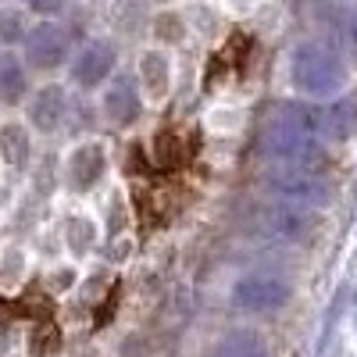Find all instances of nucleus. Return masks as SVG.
<instances>
[{"mask_svg":"<svg viewBox=\"0 0 357 357\" xmlns=\"http://www.w3.org/2000/svg\"><path fill=\"white\" fill-rule=\"evenodd\" d=\"M321 139V104L289 97L279 100L257 136V158L264 165H311L318 168L325 154Z\"/></svg>","mask_w":357,"mask_h":357,"instance_id":"1","label":"nucleus"},{"mask_svg":"<svg viewBox=\"0 0 357 357\" xmlns=\"http://www.w3.org/2000/svg\"><path fill=\"white\" fill-rule=\"evenodd\" d=\"M350 61L347 54L329 43V40H301L293 43L286 57V82L293 89V97L325 104L350 89Z\"/></svg>","mask_w":357,"mask_h":357,"instance_id":"2","label":"nucleus"},{"mask_svg":"<svg viewBox=\"0 0 357 357\" xmlns=\"http://www.w3.org/2000/svg\"><path fill=\"white\" fill-rule=\"evenodd\" d=\"M111 175H114V158L104 136L72 139L61 151V193L72 200H93L107 193Z\"/></svg>","mask_w":357,"mask_h":357,"instance_id":"3","label":"nucleus"},{"mask_svg":"<svg viewBox=\"0 0 357 357\" xmlns=\"http://www.w3.org/2000/svg\"><path fill=\"white\" fill-rule=\"evenodd\" d=\"M229 307L243 318H272V314H282L293 296H296V286L286 272L279 268H247L240 272L232 282H229Z\"/></svg>","mask_w":357,"mask_h":357,"instance_id":"4","label":"nucleus"},{"mask_svg":"<svg viewBox=\"0 0 357 357\" xmlns=\"http://www.w3.org/2000/svg\"><path fill=\"white\" fill-rule=\"evenodd\" d=\"M261 190L272 200L301 204L311 211H325L336 197L333 178L311 165H272L261 172Z\"/></svg>","mask_w":357,"mask_h":357,"instance_id":"5","label":"nucleus"},{"mask_svg":"<svg viewBox=\"0 0 357 357\" xmlns=\"http://www.w3.org/2000/svg\"><path fill=\"white\" fill-rule=\"evenodd\" d=\"M75 40H72V29L61 25L57 18H36L33 29H29L25 43L18 47L25 65L33 68V75L40 79H57L65 75L72 65V54H75Z\"/></svg>","mask_w":357,"mask_h":357,"instance_id":"6","label":"nucleus"},{"mask_svg":"<svg viewBox=\"0 0 357 357\" xmlns=\"http://www.w3.org/2000/svg\"><path fill=\"white\" fill-rule=\"evenodd\" d=\"M118 72H122V50H118V43L111 36H89L75 47L72 65L65 72V82L75 93L97 97Z\"/></svg>","mask_w":357,"mask_h":357,"instance_id":"7","label":"nucleus"},{"mask_svg":"<svg viewBox=\"0 0 357 357\" xmlns=\"http://www.w3.org/2000/svg\"><path fill=\"white\" fill-rule=\"evenodd\" d=\"M72 104H75V89L65 79H40L22 107V118L33 126V132L43 143H50L57 136H68Z\"/></svg>","mask_w":357,"mask_h":357,"instance_id":"8","label":"nucleus"},{"mask_svg":"<svg viewBox=\"0 0 357 357\" xmlns=\"http://www.w3.org/2000/svg\"><path fill=\"white\" fill-rule=\"evenodd\" d=\"M97 104H100V118H104L107 132H132L146 114L143 89H139L136 75H129V72H118L97 93Z\"/></svg>","mask_w":357,"mask_h":357,"instance_id":"9","label":"nucleus"},{"mask_svg":"<svg viewBox=\"0 0 357 357\" xmlns=\"http://www.w3.org/2000/svg\"><path fill=\"white\" fill-rule=\"evenodd\" d=\"M57 243H61L65 257L86 264L104 247V218L93 215L89 207H65L57 215Z\"/></svg>","mask_w":357,"mask_h":357,"instance_id":"10","label":"nucleus"},{"mask_svg":"<svg viewBox=\"0 0 357 357\" xmlns=\"http://www.w3.org/2000/svg\"><path fill=\"white\" fill-rule=\"evenodd\" d=\"M261 229L272 243H282V247H301L307 243L314 229H318V211L311 207H301V204H286V200H275L272 207L261 211Z\"/></svg>","mask_w":357,"mask_h":357,"instance_id":"11","label":"nucleus"},{"mask_svg":"<svg viewBox=\"0 0 357 357\" xmlns=\"http://www.w3.org/2000/svg\"><path fill=\"white\" fill-rule=\"evenodd\" d=\"M36 143L40 136L22 114L0 118V165L11 178H29V172L36 165Z\"/></svg>","mask_w":357,"mask_h":357,"instance_id":"12","label":"nucleus"},{"mask_svg":"<svg viewBox=\"0 0 357 357\" xmlns=\"http://www.w3.org/2000/svg\"><path fill=\"white\" fill-rule=\"evenodd\" d=\"M139 89H143V100L146 107H165L175 93V61L165 47H146L136 57V68H132Z\"/></svg>","mask_w":357,"mask_h":357,"instance_id":"13","label":"nucleus"},{"mask_svg":"<svg viewBox=\"0 0 357 357\" xmlns=\"http://www.w3.org/2000/svg\"><path fill=\"white\" fill-rule=\"evenodd\" d=\"M33 89H36V75L25 65L22 50L0 47V111L18 114Z\"/></svg>","mask_w":357,"mask_h":357,"instance_id":"14","label":"nucleus"},{"mask_svg":"<svg viewBox=\"0 0 357 357\" xmlns=\"http://www.w3.org/2000/svg\"><path fill=\"white\" fill-rule=\"evenodd\" d=\"M321 139L329 146H347L357 139V89L321 104Z\"/></svg>","mask_w":357,"mask_h":357,"instance_id":"15","label":"nucleus"},{"mask_svg":"<svg viewBox=\"0 0 357 357\" xmlns=\"http://www.w3.org/2000/svg\"><path fill=\"white\" fill-rule=\"evenodd\" d=\"M36 254L22 240H0V296H18L33 279Z\"/></svg>","mask_w":357,"mask_h":357,"instance_id":"16","label":"nucleus"},{"mask_svg":"<svg viewBox=\"0 0 357 357\" xmlns=\"http://www.w3.org/2000/svg\"><path fill=\"white\" fill-rule=\"evenodd\" d=\"M211 357H275V350L268 343V336L254 329V325H232L215 343Z\"/></svg>","mask_w":357,"mask_h":357,"instance_id":"17","label":"nucleus"},{"mask_svg":"<svg viewBox=\"0 0 357 357\" xmlns=\"http://www.w3.org/2000/svg\"><path fill=\"white\" fill-rule=\"evenodd\" d=\"M86 279V264L72 261V257H54L47 268H43V289L50 296H57V301H65V296H72Z\"/></svg>","mask_w":357,"mask_h":357,"instance_id":"18","label":"nucleus"},{"mask_svg":"<svg viewBox=\"0 0 357 357\" xmlns=\"http://www.w3.org/2000/svg\"><path fill=\"white\" fill-rule=\"evenodd\" d=\"M29 29H33V15L22 4H0V47H22Z\"/></svg>","mask_w":357,"mask_h":357,"instance_id":"19","label":"nucleus"},{"mask_svg":"<svg viewBox=\"0 0 357 357\" xmlns=\"http://www.w3.org/2000/svg\"><path fill=\"white\" fill-rule=\"evenodd\" d=\"M247 126V111L240 107H215L204 114V129L211 136H240Z\"/></svg>","mask_w":357,"mask_h":357,"instance_id":"20","label":"nucleus"},{"mask_svg":"<svg viewBox=\"0 0 357 357\" xmlns=\"http://www.w3.org/2000/svg\"><path fill=\"white\" fill-rule=\"evenodd\" d=\"M336 25H340V40H343V47L357 57V0H350V4L340 8Z\"/></svg>","mask_w":357,"mask_h":357,"instance_id":"21","label":"nucleus"},{"mask_svg":"<svg viewBox=\"0 0 357 357\" xmlns=\"http://www.w3.org/2000/svg\"><path fill=\"white\" fill-rule=\"evenodd\" d=\"M72 0H22V8L33 18H61Z\"/></svg>","mask_w":357,"mask_h":357,"instance_id":"22","label":"nucleus"},{"mask_svg":"<svg viewBox=\"0 0 357 357\" xmlns=\"http://www.w3.org/2000/svg\"><path fill=\"white\" fill-rule=\"evenodd\" d=\"M158 4H172V0H158Z\"/></svg>","mask_w":357,"mask_h":357,"instance_id":"23","label":"nucleus"},{"mask_svg":"<svg viewBox=\"0 0 357 357\" xmlns=\"http://www.w3.org/2000/svg\"><path fill=\"white\" fill-rule=\"evenodd\" d=\"M0 172H4V165H0Z\"/></svg>","mask_w":357,"mask_h":357,"instance_id":"24","label":"nucleus"}]
</instances>
